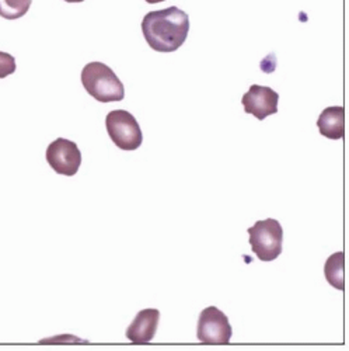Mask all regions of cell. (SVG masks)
<instances>
[{"mask_svg": "<svg viewBox=\"0 0 349 351\" xmlns=\"http://www.w3.org/2000/svg\"><path fill=\"white\" fill-rule=\"evenodd\" d=\"M242 103L247 114H253L257 120L263 121L267 117L278 112L279 95L271 87L253 84L243 96Z\"/></svg>", "mask_w": 349, "mask_h": 351, "instance_id": "7", "label": "cell"}, {"mask_svg": "<svg viewBox=\"0 0 349 351\" xmlns=\"http://www.w3.org/2000/svg\"><path fill=\"white\" fill-rule=\"evenodd\" d=\"M317 128L328 139H342L345 135V108L342 106L327 107L318 117Z\"/></svg>", "mask_w": 349, "mask_h": 351, "instance_id": "9", "label": "cell"}, {"mask_svg": "<svg viewBox=\"0 0 349 351\" xmlns=\"http://www.w3.org/2000/svg\"><path fill=\"white\" fill-rule=\"evenodd\" d=\"M160 320V312L153 308L140 311L127 330V337L133 344H148L153 340Z\"/></svg>", "mask_w": 349, "mask_h": 351, "instance_id": "8", "label": "cell"}, {"mask_svg": "<svg viewBox=\"0 0 349 351\" xmlns=\"http://www.w3.org/2000/svg\"><path fill=\"white\" fill-rule=\"evenodd\" d=\"M233 330L229 317L216 306H208L199 315L196 337L202 344L224 346L230 343Z\"/></svg>", "mask_w": 349, "mask_h": 351, "instance_id": "5", "label": "cell"}, {"mask_svg": "<svg viewBox=\"0 0 349 351\" xmlns=\"http://www.w3.org/2000/svg\"><path fill=\"white\" fill-rule=\"evenodd\" d=\"M81 83L86 92L100 103L121 101L125 97L122 82L101 62H90L83 68Z\"/></svg>", "mask_w": 349, "mask_h": 351, "instance_id": "2", "label": "cell"}, {"mask_svg": "<svg viewBox=\"0 0 349 351\" xmlns=\"http://www.w3.org/2000/svg\"><path fill=\"white\" fill-rule=\"evenodd\" d=\"M33 0H0V16L6 20H17L30 10Z\"/></svg>", "mask_w": 349, "mask_h": 351, "instance_id": "11", "label": "cell"}, {"mask_svg": "<svg viewBox=\"0 0 349 351\" xmlns=\"http://www.w3.org/2000/svg\"><path fill=\"white\" fill-rule=\"evenodd\" d=\"M146 2L149 5H155V3H160V2H164V0H146Z\"/></svg>", "mask_w": 349, "mask_h": 351, "instance_id": "14", "label": "cell"}, {"mask_svg": "<svg viewBox=\"0 0 349 351\" xmlns=\"http://www.w3.org/2000/svg\"><path fill=\"white\" fill-rule=\"evenodd\" d=\"M40 343L41 344H77V343L86 344L87 341L80 340L75 336H56V337H52V339H48V340H41Z\"/></svg>", "mask_w": 349, "mask_h": 351, "instance_id": "13", "label": "cell"}, {"mask_svg": "<svg viewBox=\"0 0 349 351\" xmlns=\"http://www.w3.org/2000/svg\"><path fill=\"white\" fill-rule=\"evenodd\" d=\"M142 33L152 49L174 52L188 37L190 17L176 6L149 12L143 17Z\"/></svg>", "mask_w": 349, "mask_h": 351, "instance_id": "1", "label": "cell"}, {"mask_svg": "<svg viewBox=\"0 0 349 351\" xmlns=\"http://www.w3.org/2000/svg\"><path fill=\"white\" fill-rule=\"evenodd\" d=\"M247 232L251 250L261 261H274L281 256L283 229L279 221L274 218L258 221Z\"/></svg>", "mask_w": 349, "mask_h": 351, "instance_id": "3", "label": "cell"}, {"mask_svg": "<svg viewBox=\"0 0 349 351\" xmlns=\"http://www.w3.org/2000/svg\"><path fill=\"white\" fill-rule=\"evenodd\" d=\"M16 60L8 52L0 51V79H5L16 72Z\"/></svg>", "mask_w": 349, "mask_h": 351, "instance_id": "12", "label": "cell"}, {"mask_svg": "<svg viewBox=\"0 0 349 351\" xmlns=\"http://www.w3.org/2000/svg\"><path fill=\"white\" fill-rule=\"evenodd\" d=\"M105 127L111 141L122 151H136L143 142L142 130L136 119L125 110L108 112Z\"/></svg>", "mask_w": 349, "mask_h": 351, "instance_id": "4", "label": "cell"}, {"mask_svg": "<svg viewBox=\"0 0 349 351\" xmlns=\"http://www.w3.org/2000/svg\"><path fill=\"white\" fill-rule=\"evenodd\" d=\"M65 2H68V3H80V2H84V0H65Z\"/></svg>", "mask_w": 349, "mask_h": 351, "instance_id": "15", "label": "cell"}, {"mask_svg": "<svg viewBox=\"0 0 349 351\" xmlns=\"http://www.w3.org/2000/svg\"><path fill=\"white\" fill-rule=\"evenodd\" d=\"M48 165L62 176H75L79 171L81 165V154L79 146L65 138H57L51 142L47 154H45Z\"/></svg>", "mask_w": 349, "mask_h": 351, "instance_id": "6", "label": "cell"}, {"mask_svg": "<svg viewBox=\"0 0 349 351\" xmlns=\"http://www.w3.org/2000/svg\"><path fill=\"white\" fill-rule=\"evenodd\" d=\"M324 276L328 284L339 291L345 289V253L338 252L331 254L324 266Z\"/></svg>", "mask_w": 349, "mask_h": 351, "instance_id": "10", "label": "cell"}]
</instances>
